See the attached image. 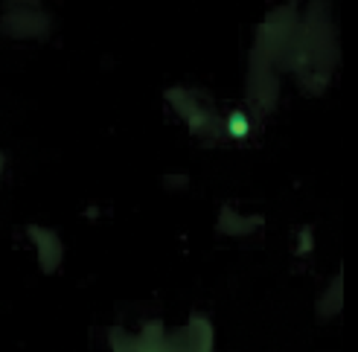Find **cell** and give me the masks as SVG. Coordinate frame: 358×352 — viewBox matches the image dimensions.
Returning <instances> with one entry per match:
<instances>
[{"label": "cell", "instance_id": "6da1fadb", "mask_svg": "<svg viewBox=\"0 0 358 352\" xmlns=\"http://www.w3.org/2000/svg\"><path fill=\"white\" fill-rule=\"evenodd\" d=\"M111 338L114 352H213V326L201 314H195L175 335H166L160 323H149L140 335L111 332Z\"/></svg>", "mask_w": 358, "mask_h": 352}, {"label": "cell", "instance_id": "7a4b0ae2", "mask_svg": "<svg viewBox=\"0 0 358 352\" xmlns=\"http://www.w3.org/2000/svg\"><path fill=\"white\" fill-rule=\"evenodd\" d=\"M6 35L27 41H44L50 35V15L41 6H6L3 21H0Z\"/></svg>", "mask_w": 358, "mask_h": 352}, {"label": "cell", "instance_id": "3957f363", "mask_svg": "<svg viewBox=\"0 0 358 352\" xmlns=\"http://www.w3.org/2000/svg\"><path fill=\"white\" fill-rule=\"evenodd\" d=\"M27 236L35 244L41 271L44 274H56V268L62 265V259H64V242H62V236L56 230H50V227H41V224H29Z\"/></svg>", "mask_w": 358, "mask_h": 352}, {"label": "cell", "instance_id": "277c9868", "mask_svg": "<svg viewBox=\"0 0 358 352\" xmlns=\"http://www.w3.org/2000/svg\"><path fill=\"white\" fill-rule=\"evenodd\" d=\"M166 99L175 105V111L184 117V122L195 131V134H204L210 126H216V119L207 108H201L199 99H195L192 91H184V87H169L166 91Z\"/></svg>", "mask_w": 358, "mask_h": 352}, {"label": "cell", "instance_id": "5b68a950", "mask_svg": "<svg viewBox=\"0 0 358 352\" xmlns=\"http://www.w3.org/2000/svg\"><path fill=\"white\" fill-rule=\"evenodd\" d=\"M262 224V216H239L234 207H222L219 213V233L224 236H248Z\"/></svg>", "mask_w": 358, "mask_h": 352}, {"label": "cell", "instance_id": "8992f818", "mask_svg": "<svg viewBox=\"0 0 358 352\" xmlns=\"http://www.w3.org/2000/svg\"><path fill=\"white\" fill-rule=\"evenodd\" d=\"M224 134L234 137V140H245L250 134V119L245 111H230L224 119Z\"/></svg>", "mask_w": 358, "mask_h": 352}, {"label": "cell", "instance_id": "52a82bcc", "mask_svg": "<svg viewBox=\"0 0 358 352\" xmlns=\"http://www.w3.org/2000/svg\"><path fill=\"white\" fill-rule=\"evenodd\" d=\"M338 309H341V277H338V279H335V283H332L329 294L324 297V300H320L317 311H320V314H327V318H329V314H335Z\"/></svg>", "mask_w": 358, "mask_h": 352}, {"label": "cell", "instance_id": "ba28073f", "mask_svg": "<svg viewBox=\"0 0 358 352\" xmlns=\"http://www.w3.org/2000/svg\"><path fill=\"white\" fill-rule=\"evenodd\" d=\"M309 251H312V230H303L300 239H297V254L303 256V254H309Z\"/></svg>", "mask_w": 358, "mask_h": 352}, {"label": "cell", "instance_id": "9c48e42d", "mask_svg": "<svg viewBox=\"0 0 358 352\" xmlns=\"http://www.w3.org/2000/svg\"><path fill=\"white\" fill-rule=\"evenodd\" d=\"M6 6H41V0H6Z\"/></svg>", "mask_w": 358, "mask_h": 352}, {"label": "cell", "instance_id": "30bf717a", "mask_svg": "<svg viewBox=\"0 0 358 352\" xmlns=\"http://www.w3.org/2000/svg\"><path fill=\"white\" fill-rule=\"evenodd\" d=\"M3 169H6V154L0 152V178H3Z\"/></svg>", "mask_w": 358, "mask_h": 352}]
</instances>
